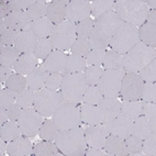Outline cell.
<instances>
[{"label": "cell", "mask_w": 156, "mask_h": 156, "mask_svg": "<svg viewBox=\"0 0 156 156\" xmlns=\"http://www.w3.org/2000/svg\"><path fill=\"white\" fill-rule=\"evenodd\" d=\"M148 11L144 0H119L114 2V12L120 19L136 28L144 24Z\"/></svg>", "instance_id": "cell-1"}, {"label": "cell", "mask_w": 156, "mask_h": 156, "mask_svg": "<svg viewBox=\"0 0 156 156\" xmlns=\"http://www.w3.org/2000/svg\"><path fill=\"white\" fill-rule=\"evenodd\" d=\"M56 146L62 153L68 156H81L86 152V140L84 130L76 126L69 130L59 131L54 140Z\"/></svg>", "instance_id": "cell-2"}, {"label": "cell", "mask_w": 156, "mask_h": 156, "mask_svg": "<svg viewBox=\"0 0 156 156\" xmlns=\"http://www.w3.org/2000/svg\"><path fill=\"white\" fill-rule=\"evenodd\" d=\"M156 57L155 48L139 42L122 55L123 69L128 73H139Z\"/></svg>", "instance_id": "cell-3"}, {"label": "cell", "mask_w": 156, "mask_h": 156, "mask_svg": "<svg viewBox=\"0 0 156 156\" xmlns=\"http://www.w3.org/2000/svg\"><path fill=\"white\" fill-rule=\"evenodd\" d=\"M87 86L88 85L83 72L66 74L63 76V83L61 87V95L63 97V100L65 102L78 105L83 100V96Z\"/></svg>", "instance_id": "cell-4"}, {"label": "cell", "mask_w": 156, "mask_h": 156, "mask_svg": "<svg viewBox=\"0 0 156 156\" xmlns=\"http://www.w3.org/2000/svg\"><path fill=\"white\" fill-rule=\"evenodd\" d=\"M139 42V28L123 22L109 40V45L111 46V50L123 55Z\"/></svg>", "instance_id": "cell-5"}, {"label": "cell", "mask_w": 156, "mask_h": 156, "mask_svg": "<svg viewBox=\"0 0 156 156\" xmlns=\"http://www.w3.org/2000/svg\"><path fill=\"white\" fill-rule=\"evenodd\" d=\"M50 40L53 48H55L57 51L69 50L77 40L76 24L67 20L55 24Z\"/></svg>", "instance_id": "cell-6"}, {"label": "cell", "mask_w": 156, "mask_h": 156, "mask_svg": "<svg viewBox=\"0 0 156 156\" xmlns=\"http://www.w3.org/2000/svg\"><path fill=\"white\" fill-rule=\"evenodd\" d=\"M64 102L61 94L48 88L40 89L34 96V109L43 117H52Z\"/></svg>", "instance_id": "cell-7"}, {"label": "cell", "mask_w": 156, "mask_h": 156, "mask_svg": "<svg viewBox=\"0 0 156 156\" xmlns=\"http://www.w3.org/2000/svg\"><path fill=\"white\" fill-rule=\"evenodd\" d=\"M53 121L59 131L74 129L81 123L80 110L75 105L64 101L53 114Z\"/></svg>", "instance_id": "cell-8"}, {"label": "cell", "mask_w": 156, "mask_h": 156, "mask_svg": "<svg viewBox=\"0 0 156 156\" xmlns=\"http://www.w3.org/2000/svg\"><path fill=\"white\" fill-rule=\"evenodd\" d=\"M124 73L122 70H110L103 72L100 80L98 83V88L105 98H118L120 95L121 83Z\"/></svg>", "instance_id": "cell-9"}, {"label": "cell", "mask_w": 156, "mask_h": 156, "mask_svg": "<svg viewBox=\"0 0 156 156\" xmlns=\"http://www.w3.org/2000/svg\"><path fill=\"white\" fill-rule=\"evenodd\" d=\"M20 131L29 137L35 136L43 124V115L33 108L23 109L18 119Z\"/></svg>", "instance_id": "cell-10"}, {"label": "cell", "mask_w": 156, "mask_h": 156, "mask_svg": "<svg viewBox=\"0 0 156 156\" xmlns=\"http://www.w3.org/2000/svg\"><path fill=\"white\" fill-rule=\"evenodd\" d=\"M143 85H144V81L141 79V77L136 73H128L126 75L123 76L120 95L124 100H140L142 96Z\"/></svg>", "instance_id": "cell-11"}, {"label": "cell", "mask_w": 156, "mask_h": 156, "mask_svg": "<svg viewBox=\"0 0 156 156\" xmlns=\"http://www.w3.org/2000/svg\"><path fill=\"white\" fill-rule=\"evenodd\" d=\"M90 2L87 0H73L66 6V19L73 23H79L89 18Z\"/></svg>", "instance_id": "cell-12"}, {"label": "cell", "mask_w": 156, "mask_h": 156, "mask_svg": "<svg viewBox=\"0 0 156 156\" xmlns=\"http://www.w3.org/2000/svg\"><path fill=\"white\" fill-rule=\"evenodd\" d=\"M122 23L123 21L115 12L109 11L101 17L97 18V21L95 22V28L110 40L114 34V32L118 30V28Z\"/></svg>", "instance_id": "cell-13"}, {"label": "cell", "mask_w": 156, "mask_h": 156, "mask_svg": "<svg viewBox=\"0 0 156 156\" xmlns=\"http://www.w3.org/2000/svg\"><path fill=\"white\" fill-rule=\"evenodd\" d=\"M100 112L101 123L106 124L121 114V102L117 98H102L97 105Z\"/></svg>", "instance_id": "cell-14"}, {"label": "cell", "mask_w": 156, "mask_h": 156, "mask_svg": "<svg viewBox=\"0 0 156 156\" xmlns=\"http://www.w3.org/2000/svg\"><path fill=\"white\" fill-rule=\"evenodd\" d=\"M105 126H106L109 134H112V135H115V136H119L124 140L132 134L133 120L120 114L119 117L111 120L110 122L106 123Z\"/></svg>", "instance_id": "cell-15"}, {"label": "cell", "mask_w": 156, "mask_h": 156, "mask_svg": "<svg viewBox=\"0 0 156 156\" xmlns=\"http://www.w3.org/2000/svg\"><path fill=\"white\" fill-rule=\"evenodd\" d=\"M85 140L86 143L90 147L102 148L106 143V139L109 135L108 130L106 129L105 124H96V126H89L86 130H84Z\"/></svg>", "instance_id": "cell-16"}, {"label": "cell", "mask_w": 156, "mask_h": 156, "mask_svg": "<svg viewBox=\"0 0 156 156\" xmlns=\"http://www.w3.org/2000/svg\"><path fill=\"white\" fill-rule=\"evenodd\" d=\"M50 73L46 70L44 65L36 66L30 74L27 75V86L32 90H40L45 87V83Z\"/></svg>", "instance_id": "cell-17"}, {"label": "cell", "mask_w": 156, "mask_h": 156, "mask_svg": "<svg viewBox=\"0 0 156 156\" xmlns=\"http://www.w3.org/2000/svg\"><path fill=\"white\" fill-rule=\"evenodd\" d=\"M37 41H39V39L32 32V30L21 31L17 41L14 43L13 48L17 51H19L20 53H28V52L34 51L36 44H37Z\"/></svg>", "instance_id": "cell-18"}, {"label": "cell", "mask_w": 156, "mask_h": 156, "mask_svg": "<svg viewBox=\"0 0 156 156\" xmlns=\"http://www.w3.org/2000/svg\"><path fill=\"white\" fill-rule=\"evenodd\" d=\"M67 56L61 51H53L50 55L44 59V67L50 74L52 73H61L65 69Z\"/></svg>", "instance_id": "cell-19"}, {"label": "cell", "mask_w": 156, "mask_h": 156, "mask_svg": "<svg viewBox=\"0 0 156 156\" xmlns=\"http://www.w3.org/2000/svg\"><path fill=\"white\" fill-rule=\"evenodd\" d=\"M105 151L111 156H126L129 155V151L124 140L119 136L109 134L105 143Z\"/></svg>", "instance_id": "cell-20"}, {"label": "cell", "mask_w": 156, "mask_h": 156, "mask_svg": "<svg viewBox=\"0 0 156 156\" xmlns=\"http://www.w3.org/2000/svg\"><path fill=\"white\" fill-rule=\"evenodd\" d=\"M7 152L10 156H30L33 154V147L29 140L17 137L8 144Z\"/></svg>", "instance_id": "cell-21"}, {"label": "cell", "mask_w": 156, "mask_h": 156, "mask_svg": "<svg viewBox=\"0 0 156 156\" xmlns=\"http://www.w3.org/2000/svg\"><path fill=\"white\" fill-rule=\"evenodd\" d=\"M68 3H69V1H59V0L52 1L48 6L46 18H48L54 24H58V23L65 21V19H66V6Z\"/></svg>", "instance_id": "cell-22"}, {"label": "cell", "mask_w": 156, "mask_h": 156, "mask_svg": "<svg viewBox=\"0 0 156 156\" xmlns=\"http://www.w3.org/2000/svg\"><path fill=\"white\" fill-rule=\"evenodd\" d=\"M37 57L33 52L23 53L18 59L17 64L14 65V70L20 75H28L34 69L37 65Z\"/></svg>", "instance_id": "cell-23"}, {"label": "cell", "mask_w": 156, "mask_h": 156, "mask_svg": "<svg viewBox=\"0 0 156 156\" xmlns=\"http://www.w3.org/2000/svg\"><path fill=\"white\" fill-rule=\"evenodd\" d=\"M7 27L9 29L17 31H23L25 27L32 21L29 18L27 11H12L8 17L5 19Z\"/></svg>", "instance_id": "cell-24"}, {"label": "cell", "mask_w": 156, "mask_h": 156, "mask_svg": "<svg viewBox=\"0 0 156 156\" xmlns=\"http://www.w3.org/2000/svg\"><path fill=\"white\" fill-rule=\"evenodd\" d=\"M54 27H55V24L48 18L44 17L32 21L31 30L37 36V39H48V36H51V34H52Z\"/></svg>", "instance_id": "cell-25"}, {"label": "cell", "mask_w": 156, "mask_h": 156, "mask_svg": "<svg viewBox=\"0 0 156 156\" xmlns=\"http://www.w3.org/2000/svg\"><path fill=\"white\" fill-rule=\"evenodd\" d=\"M81 122L86 123L88 126H96L101 123L100 112L99 109L95 105H83L80 108Z\"/></svg>", "instance_id": "cell-26"}, {"label": "cell", "mask_w": 156, "mask_h": 156, "mask_svg": "<svg viewBox=\"0 0 156 156\" xmlns=\"http://www.w3.org/2000/svg\"><path fill=\"white\" fill-rule=\"evenodd\" d=\"M142 107H143V102H140L137 100L135 101L124 100L121 102V114L134 121L140 115H142Z\"/></svg>", "instance_id": "cell-27"}, {"label": "cell", "mask_w": 156, "mask_h": 156, "mask_svg": "<svg viewBox=\"0 0 156 156\" xmlns=\"http://www.w3.org/2000/svg\"><path fill=\"white\" fill-rule=\"evenodd\" d=\"M152 128H151L150 121L144 117L140 115L137 119L133 121V128H132V135L139 137L143 141L146 136H148L152 133Z\"/></svg>", "instance_id": "cell-28"}, {"label": "cell", "mask_w": 156, "mask_h": 156, "mask_svg": "<svg viewBox=\"0 0 156 156\" xmlns=\"http://www.w3.org/2000/svg\"><path fill=\"white\" fill-rule=\"evenodd\" d=\"M20 52L12 46H5L0 48V64L1 66L14 67L20 57Z\"/></svg>", "instance_id": "cell-29"}, {"label": "cell", "mask_w": 156, "mask_h": 156, "mask_svg": "<svg viewBox=\"0 0 156 156\" xmlns=\"http://www.w3.org/2000/svg\"><path fill=\"white\" fill-rule=\"evenodd\" d=\"M140 42L144 43L145 45L155 48L156 46V25L145 23L139 30Z\"/></svg>", "instance_id": "cell-30"}, {"label": "cell", "mask_w": 156, "mask_h": 156, "mask_svg": "<svg viewBox=\"0 0 156 156\" xmlns=\"http://www.w3.org/2000/svg\"><path fill=\"white\" fill-rule=\"evenodd\" d=\"M86 69V59L85 57L77 55L67 56L66 66H65V75L66 74H74V73H81Z\"/></svg>", "instance_id": "cell-31"}, {"label": "cell", "mask_w": 156, "mask_h": 156, "mask_svg": "<svg viewBox=\"0 0 156 156\" xmlns=\"http://www.w3.org/2000/svg\"><path fill=\"white\" fill-rule=\"evenodd\" d=\"M113 0H95L90 2V11L94 17H101L109 11H113L114 9Z\"/></svg>", "instance_id": "cell-32"}, {"label": "cell", "mask_w": 156, "mask_h": 156, "mask_svg": "<svg viewBox=\"0 0 156 156\" xmlns=\"http://www.w3.org/2000/svg\"><path fill=\"white\" fill-rule=\"evenodd\" d=\"M103 65H105L106 69H110V70L123 69L122 55L117 53L113 50L107 51L106 58H105V62H103Z\"/></svg>", "instance_id": "cell-33"}, {"label": "cell", "mask_w": 156, "mask_h": 156, "mask_svg": "<svg viewBox=\"0 0 156 156\" xmlns=\"http://www.w3.org/2000/svg\"><path fill=\"white\" fill-rule=\"evenodd\" d=\"M21 133L19 128V124L14 122V121H7L5 124L1 126L0 128V137H2L7 142H11L12 140L19 137V134Z\"/></svg>", "instance_id": "cell-34"}, {"label": "cell", "mask_w": 156, "mask_h": 156, "mask_svg": "<svg viewBox=\"0 0 156 156\" xmlns=\"http://www.w3.org/2000/svg\"><path fill=\"white\" fill-rule=\"evenodd\" d=\"M91 50H106L109 45V39L97 29H94L88 37Z\"/></svg>", "instance_id": "cell-35"}, {"label": "cell", "mask_w": 156, "mask_h": 156, "mask_svg": "<svg viewBox=\"0 0 156 156\" xmlns=\"http://www.w3.org/2000/svg\"><path fill=\"white\" fill-rule=\"evenodd\" d=\"M33 155L35 156H56L58 155V147L51 141H45L36 144L33 148Z\"/></svg>", "instance_id": "cell-36"}, {"label": "cell", "mask_w": 156, "mask_h": 156, "mask_svg": "<svg viewBox=\"0 0 156 156\" xmlns=\"http://www.w3.org/2000/svg\"><path fill=\"white\" fill-rule=\"evenodd\" d=\"M58 132H59V129L56 126L54 121L48 120V121H45L42 124V126H41V129H40V131H39V134L41 139L52 142V141H54L55 137L57 136Z\"/></svg>", "instance_id": "cell-37"}, {"label": "cell", "mask_w": 156, "mask_h": 156, "mask_svg": "<svg viewBox=\"0 0 156 156\" xmlns=\"http://www.w3.org/2000/svg\"><path fill=\"white\" fill-rule=\"evenodd\" d=\"M102 94L99 90L98 86H91V85H88L85 90V94L83 96V101L84 103L87 105H95L97 106L98 103L102 100Z\"/></svg>", "instance_id": "cell-38"}, {"label": "cell", "mask_w": 156, "mask_h": 156, "mask_svg": "<svg viewBox=\"0 0 156 156\" xmlns=\"http://www.w3.org/2000/svg\"><path fill=\"white\" fill-rule=\"evenodd\" d=\"M46 11H48V5L45 1H34L33 5L27 10V13L31 21H34L46 17Z\"/></svg>", "instance_id": "cell-39"}, {"label": "cell", "mask_w": 156, "mask_h": 156, "mask_svg": "<svg viewBox=\"0 0 156 156\" xmlns=\"http://www.w3.org/2000/svg\"><path fill=\"white\" fill-rule=\"evenodd\" d=\"M95 29V21L90 18L83 20L81 22L76 24V34H77V39L88 40L91 31Z\"/></svg>", "instance_id": "cell-40"}, {"label": "cell", "mask_w": 156, "mask_h": 156, "mask_svg": "<svg viewBox=\"0 0 156 156\" xmlns=\"http://www.w3.org/2000/svg\"><path fill=\"white\" fill-rule=\"evenodd\" d=\"M52 48H53V45H52V42H51L50 39H39L33 53L35 54L37 58L45 59L53 52Z\"/></svg>", "instance_id": "cell-41"}, {"label": "cell", "mask_w": 156, "mask_h": 156, "mask_svg": "<svg viewBox=\"0 0 156 156\" xmlns=\"http://www.w3.org/2000/svg\"><path fill=\"white\" fill-rule=\"evenodd\" d=\"M5 84H6V88H8V89H11L16 92H20L27 86V79L23 77V75L16 73L8 78V80Z\"/></svg>", "instance_id": "cell-42"}, {"label": "cell", "mask_w": 156, "mask_h": 156, "mask_svg": "<svg viewBox=\"0 0 156 156\" xmlns=\"http://www.w3.org/2000/svg\"><path fill=\"white\" fill-rule=\"evenodd\" d=\"M105 70L100 66H89L85 69V78H86L87 85L91 86H97L101 76H102Z\"/></svg>", "instance_id": "cell-43"}, {"label": "cell", "mask_w": 156, "mask_h": 156, "mask_svg": "<svg viewBox=\"0 0 156 156\" xmlns=\"http://www.w3.org/2000/svg\"><path fill=\"white\" fill-rule=\"evenodd\" d=\"M70 52H72L73 55L87 57V55L91 52V46H90L88 40L77 39L70 48Z\"/></svg>", "instance_id": "cell-44"}, {"label": "cell", "mask_w": 156, "mask_h": 156, "mask_svg": "<svg viewBox=\"0 0 156 156\" xmlns=\"http://www.w3.org/2000/svg\"><path fill=\"white\" fill-rule=\"evenodd\" d=\"M34 96H35V94L33 92V90L30 88H24L20 92H18L17 103L20 105L23 109L30 108L34 103Z\"/></svg>", "instance_id": "cell-45"}, {"label": "cell", "mask_w": 156, "mask_h": 156, "mask_svg": "<svg viewBox=\"0 0 156 156\" xmlns=\"http://www.w3.org/2000/svg\"><path fill=\"white\" fill-rule=\"evenodd\" d=\"M137 75L141 77L144 83H155L156 80V61L155 58L151 62L150 64L141 69Z\"/></svg>", "instance_id": "cell-46"}, {"label": "cell", "mask_w": 156, "mask_h": 156, "mask_svg": "<svg viewBox=\"0 0 156 156\" xmlns=\"http://www.w3.org/2000/svg\"><path fill=\"white\" fill-rule=\"evenodd\" d=\"M142 114L148 121H150L152 131L156 132V106L155 102H146L143 103Z\"/></svg>", "instance_id": "cell-47"}, {"label": "cell", "mask_w": 156, "mask_h": 156, "mask_svg": "<svg viewBox=\"0 0 156 156\" xmlns=\"http://www.w3.org/2000/svg\"><path fill=\"white\" fill-rule=\"evenodd\" d=\"M21 31L12 30V29H7L5 32L0 33V48H5V46H11L14 45L16 41H17L18 36H19Z\"/></svg>", "instance_id": "cell-48"}, {"label": "cell", "mask_w": 156, "mask_h": 156, "mask_svg": "<svg viewBox=\"0 0 156 156\" xmlns=\"http://www.w3.org/2000/svg\"><path fill=\"white\" fill-rule=\"evenodd\" d=\"M17 96L18 92L13 91V90L8 89V88L2 89L0 91V108L8 109L17 100Z\"/></svg>", "instance_id": "cell-49"}, {"label": "cell", "mask_w": 156, "mask_h": 156, "mask_svg": "<svg viewBox=\"0 0 156 156\" xmlns=\"http://www.w3.org/2000/svg\"><path fill=\"white\" fill-rule=\"evenodd\" d=\"M106 54V50H91V52L87 55L85 59H86L87 64L91 65V66H100L105 62Z\"/></svg>", "instance_id": "cell-50"}, {"label": "cell", "mask_w": 156, "mask_h": 156, "mask_svg": "<svg viewBox=\"0 0 156 156\" xmlns=\"http://www.w3.org/2000/svg\"><path fill=\"white\" fill-rule=\"evenodd\" d=\"M142 152L144 155L147 156H155L156 155V136L155 132L146 136L143 140L142 143Z\"/></svg>", "instance_id": "cell-51"}, {"label": "cell", "mask_w": 156, "mask_h": 156, "mask_svg": "<svg viewBox=\"0 0 156 156\" xmlns=\"http://www.w3.org/2000/svg\"><path fill=\"white\" fill-rule=\"evenodd\" d=\"M126 148L129 151V154L131 155H135L136 153H141L142 152V143L143 141L139 137L134 136V135H130L126 139H124Z\"/></svg>", "instance_id": "cell-52"}, {"label": "cell", "mask_w": 156, "mask_h": 156, "mask_svg": "<svg viewBox=\"0 0 156 156\" xmlns=\"http://www.w3.org/2000/svg\"><path fill=\"white\" fill-rule=\"evenodd\" d=\"M145 102H155L156 100V86L155 83H144L142 88V96Z\"/></svg>", "instance_id": "cell-53"}, {"label": "cell", "mask_w": 156, "mask_h": 156, "mask_svg": "<svg viewBox=\"0 0 156 156\" xmlns=\"http://www.w3.org/2000/svg\"><path fill=\"white\" fill-rule=\"evenodd\" d=\"M62 83H63V76L61 75V73H52L48 74V77L45 83V88L56 91L57 89H61Z\"/></svg>", "instance_id": "cell-54"}, {"label": "cell", "mask_w": 156, "mask_h": 156, "mask_svg": "<svg viewBox=\"0 0 156 156\" xmlns=\"http://www.w3.org/2000/svg\"><path fill=\"white\" fill-rule=\"evenodd\" d=\"M9 7L12 11H24L25 9L28 10L34 3L33 0H11L9 1Z\"/></svg>", "instance_id": "cell-55"}, {"label": "cell", "mask_w": 156, "mask_h": 156, "mask_svg": "<svg viewBox=\"0 0 156 156\" xmlns=\"http://www.w3.org/2000/svg\"><path fill=\"white\" fill-rule=\"evenodd\" d=\"M22 112V107L18 105V103H13L7 109V113H8L9 120L11 121H18L20 114Z\"/></svg>", "instance_id": "cell-56"}, {"label": "cell", "mask_w": 156, "mask_h": 156, "mask_svg": "<svg viewBox=\"0 0 156 156\" xmlns=\"http://www.w3.org/2000/svg\"><path fill=\"white\" fill-rule=\"evenodd\" d=\"M85 155L86 156H109V154L107 153L106 151H103L102 148L91 147L85 152Z\"/></svg>", "instance_id": "cell-57"}, {"label": "cell", "mask_w": 156, "mask_h": 156, "mask_svg": "<svg viewBox=\"0 0 156 156\" xmlns=\"http://www.w3.org/2000/svg\"><path fill=\"white\" fill-rule=\"evenodd\" d=\"M12 75L10 67L6 66H0V81L1 83H6L8 80V78Z\"/></svg>", "instance_id": "cell-58"}, {"label": "cell", "mask_w": 156, "mask_h": 156, "mask_svg": "<svg viewBox=\"0 0 156 156\" xmlns=\"http://www.w3.org/2000/svg\"><path fill=\"white\" fill-rule=\"evenodd\" d=\"M10 13H11V10H10L9 3L8 2L1 3V5H0V19L5 20Z\"/></svg>", "instance_id": "cell-59"}, {"label": "cell", "mask_w": 156, "mask_h": 156, "mask_svg": "<svg viewBox=\"0 0 156 156\" xmlns=\"http://www.w3.org/2000/svg\"><path fill=\"white\" fill-rule=\"evenodd\" d=\"M146 23L156 25V11L155 10H150L146 17Z\"/></svg>", "instance_id": "cell-60"}, {"label": "cell", "mask_w": 156, "mask_h": 156, "mask_svg": "<svg viewBox=\"0 0 156 156\" xmlns=\"http://www.w3.org/2000/svg\"><path fill=\"white\" fill-rule=\"evenodd\" d=\"M7 109H2L0 108V124L2 126V124H5V123L8 121L9 117H8V113H7L6 111Z\"/></svg>", "instance_id": "cell-61"}, {"label": "cell", "mask_w": 156, "mask_h": 156, "mask_svg": "<svg viewBox=\"0 0 156 156\" xmlns=\"http://www.w3.org/2000/svg\"><path fill=\"white\" fill-rule=\"evenodd\" d=\"M8 150V145L6 143V140L5 139H0V155H5V153Z\"/></svg>", "instance_id": "cell-62"}, {"label": "cell", "mask_w": 156, "mask_h": 156, "mask_svg": "<svg viewBox=\"0 0 156 156\" xmlns=\"http://www.w3.org/2000/svg\"><path fill=\"white\" fill-rule=\"evenodd\" d=\"M145 3H146V6H147L148 8H152V10H155V8H156L155 0H148V1H145Z\"/></svg>", "instance_id": "cell-63"}]
</instances>
